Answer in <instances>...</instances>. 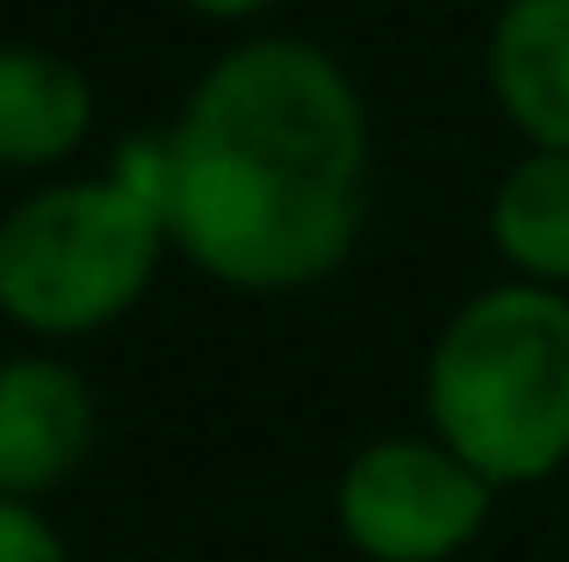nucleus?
I'll return each mask as SVG.
<instances>
[{"label":"nucleus","instance_id":"2","mask_svg":"<svg viewBox=\"0 0 569 562\" xmlns=\"http://www.w3.org/2000/svg\"><path fill=\"white\" fill-rule=\"evenodd\" d=\"M432 425L490 483H527L569 454V303L490 289L432 347Z\"/></svg>","mask_w":569,"mask_h":562},{"label":"nucleus","instance_id":"7","mask_svg":"<svg viewBox=\"0 0 569 562\" xmlns=\"http://www.w3.org/2000/svg\"><path fill=\"white\" fill-rule=\"evenodd\" d=\"M87 130V80L66 58L0 51V167H43Z\"/></svg>","mask_w":569,"mask_h":562},{"label":"nucleus","instance_id":"6","mask_svg":"<svg viewBox=\"0 0 569 562\" xmlns=\"http://www.w3.org/2000/svg\"><path fill=\"white\" fill-rule=\"evenodd\" d=\"M498 101L541 152H569V0H512L490 37Z\"/></svg>","mask_w":569,"mask_h":562},{"label":"nucleus","instance_id":"8","mask_svg":"<svg viewBox=\"0 0 569 562\" xmlns=\"http://www.w3.org/2000/svg\"><path fill=\"white\" fill-rule=\"evenodd\" d=\"M498 245L512 268L569 281V152H541L498 188Z\"/></svg>","mask_w":569,"mask_h":562},{"label":"nucleus","instance_id":"3","mask_svg":"<svg viewBox=\"0 0 569 562\" xmlns=\"http://www.w3.org/2000/svg\"><path fill=\"white\" fill-rule=\"evenodd\" d=\"M159 210L130 181L43 188L0 224V310L29 332H87L152 281Z\"/></svg>","mask_w":569,"mask_h":562},{"label":"nucleus","instance_id":"10","mask_svg":"<svg viewBox=\"0 0 569 562\" xmlns=\"http://www.w3.org/2000/svg\"><path fill=\"white\" fill-rule=\"evenodd\" d=\"M202 14H252V8H267V0H194Z\"/></svg>","mask_w":569,"mask_h":562},{"label":"nucleus","instance_id":"9","mask_svg":"<svg viewBox=\"0 0 569 562\" xmlns=\"http://www.w3.org/2000/svg\"><path fill=\"white\" fill-rule=\"evenodd\" d=\"M0 562H66V549H58V534L37 520V512H22L14 498H0Z\"/></svg>","mask_w":569,"mask_h":562},{"label":"nucleus","instance_id":"5","mask_svg":"<svg viewBox=\"0 0 569 562\" xmlns=\"http://www.w3.org/2000/svg\"><path fill=\"white\" fill-rule=\"evenodd\" d=\"M94 440V404L80 375L58 361H8L0 368V491H51L66 469H80Z\"/></svg>","mask_w":569,"mask_h":562},{"label":"nucleus","instance_id":"1","mask_svg":"<svg viewBox=\"0 0 569 562\" xmlns=\"http://www.w3.org/2000/svg\"><path fill=\"white\" fill-rule=\"evenodd\" d=\"M167 231L238 289L339 268L361 224V109L310 43L231 51L167 144Z\"/></svg>","mask_w":569,"mask_h":562},{"label":"nucleus","instance_id":"4","mask_svg":"<svg viewBox=\"0 0 569 562\" xmlns=\"http://www.w3.org/2000/svg\"><path fill=\"white\" fill-rule=\"evenodd\" d=\"M490 476H476L461 454L382 440L339 483V526L376 562H440L483 526Z\"/></svg>","mask_w":569,"mask_h":562}]
</instances>
